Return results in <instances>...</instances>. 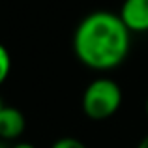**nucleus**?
Here are the masks:
<instances>
[{"mask_svg": "<svg viewBox=\"0 0 148 148\" xmlns=\"http://www.w3.org/2000/svg\"><path fill=\"white\" fill-rule=\"evenodd\" d=\"M131 32L118 13L98 10L84 15L73 32V51L86 68L109 71L124 64L130 53Z\"/></svg>", "mask_w": 148, "mask_h": 148, "instance_id": "f257e3e1", "label": "nucleus"}, {"mask_svg": "<svg viewBox=\"0 0 148 148\" xmlns=\"http://www.w3.org/2000/svg\"><path fill=\"white\" fill-rule=\"evenodd\" d=\"M122 105V88L116 81L99 77L94 79L83 94V111L92 120H105L112 116Z\"/></svg>", "mask_w": 148, "mask_h": 148, "instance_id": "f03ea898", "label": "nucleus"}, {"mask_svg": "<svg viewBox=\"0 0 148 148\" xmlns=\"http://www.w3.org/2000/svg\"><path fill=\"white\" fill-rule=\"evenodd\" d=\"M118 15L130 32H148V0H124Z\"/></svg>", "mask_w": 148, "mask_h": 148, "instance_id": "7ed1b4c3", "label": "nucleus"}, {"mask_svg": "<svg viewBox=\"0 0 148 148\" xmlns=\"http://www.w3.org/2000/svg\"><path fill=\"white\" fill-rule=\"evenodd\" d=\"M25 126H26L25 116L17 107L4 105L0 109V139L11 141V139L21 137L25 131Z\"/></svg>", "mask_w": 148, "mask_h": 148, "instance_id": "20e7f679", "label": "nucleus"}, {"mask_svg": "<svg viewBox=\"0 0 148 148\" xmlns=\"http://www.w3.org/2000/svg\"><path fill=\"white\" fill-rule=\"evenodd\" d=\"M11 71V54L6 49V45L0 43V84L6 83V79L10 77Z\"/></svg>", "mask_w": 148, "mask_h": 148, "instance_id": "39448f33", "label": "nucleus"}, {"mask_svg": "<svg viewBox=\"0 0 148 148\" xmlns=\"http://www.w3.org/2000/svg\"><path fill=\"white\" fill-rule=\"evenodd\" d=\"M51 148H86V145L75 137H60L58 141L53 143Z\"/></svg>", "mask_w": 148, "mask_h": 148, "instance_id": "423d86ee", "label": "nucleus"}, {"mask_svg": "<svg viewBox=\"0 0 148 148\" xmlns=\"http://www.w3.org/2000/svg\"><path fill=\"white\" fill-rule=\"evenodd\" d=\"M11 148H36V146L30 145V143H17V145H13Z\"/></svg>", "mask_w": 148, "mask_h": 148, "instance_id": "0eeeda50", "label": "nucleus"}, {"mask_svg": "<svg viewBox=\"0 0 148 148\" xmlns=\"http://www.w3.org/2000/svg\"><path fill=\"white\" fill-rule=\"evenodd\" d=\"M137 148H148V135H145V137L141 139V143L137 145Z\"/></svg>", "mask_w": 148, "mask_h": 148, "instance_id": "6e6552de", "label": "nucleus"}, {"mask_svg": "<svg viewBox=\"0 0 148 148\" xmlns=\"http://www.w3.org/2000/svg\"><path fill=\"white\" fill-rule=\"evenodd\" d=\"M145 109H146V114H148V99H146V105H145Z\"/></svg>", "mask_w": 148, "mask_h": 148, "instance_id": "1a4fd4ad", "label": "nucleus"}, {"mask_svg": "<svg viewBox=\"0 0 148 148\" xmlns=\"http://www.w3.org/2000/svg\"><path fill=\"white\" fill-rule=\"evenodd\" d=\"M4 107V103H2V99H0V109H2Z\"/></svg>", "mask_w": 148, "mask_h": 148, "instance_id": "9d476101", "label": "nucleus"}, {"mask_svg": "<svg viewBox=\"0 0 148 148\" xmlns=\"http://www.w3.org/2000/svg\"><path fill=\"white\" fill-rule=\"evenodd\" d=\"M0 148H6V146H4V145H2V143H0Z\"/></svg>", "mask_w": 148, "mask_h": 148, "instance_id": "9b49d317", "label": "nucleus"}]
</instances>
